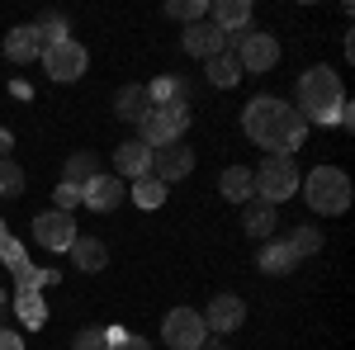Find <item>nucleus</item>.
Returning <instances> with one entry per match:
<instances>
[{
  "instance_id": "obj_1",
  "label": "nucleus",
  "mask_w": 355,
  "mask_h": 350,
  "mask_svg": "<svg viewBox=\"0 0 355 350\" xmlns=\"http://www.w3.org/2000/svg\"><path fill=\"white\" fill-rule=\"evenodd\" d=\"M242 128H246V137L261 142L270 157H289L303 142V133H308L299 109H289L284 100H275V95H261V100H251V105L242 109Z\"/></svg>"
},
{
  "instance_id": "obj_2",
  "label": "nucleus",
  "mask_w": 355,
  "mask_h": 350,
  "mask_svg": "<svg viewBox=\"0 0 355 350\" xmlns=\"http://www.w3.org/2000/svg\"><path fill=\"white\" fill-rule=\"evenodd\" d=\"M346 105V90H341V76L331 67H313L299 81V114L303 123H336V114Z\"/></svg>"
},
{
  "instance_id": "obj_3",
  "label": "nucleus",
  "mask_w": 355,
  "mask_h": 350,
  "mask_svg": "<svg viewBox=\"0 0 355 350\" xmlns=\"http://www.w3.org/2000/svg\"><path fill=\"white\" fill-rule=\"evenodd\" d=\"M303 194H308V204L318 209V213H346L351 209V175L346 170H336V166H318L308 180H303Z\"/></svg>"
},
{
  "instance_id": "obj_4",
  "label": "nucleus",
  "mask_w": 355,
  "mask_h": 350,
  "mask_svg": "<svg viewBox=\"0 0 355 350\" xmlns=\"http://www.w3.org/2000/svg\"><path fill=\"white\" fill-rule=\"evenodd\" d=\"M185 128H190V109H185V100L152 105L147 114H142V123H137V133H142L137 142H147V147L157 152V147H166V142H180Z\"/></svg>"
},
{
  "instance_id": "obj_5",
  "label": "nucleus",
  "mask_w": 355,
  "mask_h": 350,
  "mask_svg": "<svg viewBox=\"0 0 355 350\" xmlns=\"http://www.w3.org/2000/svg\"><path fill=\"white\" fill-rule=\"evenodd\" d=\"M251 180H256V194H261L266 204H279V199H289V194L299 189L294 157H266V161H261V170H256Z\"/></svg>"
},
{
  "instance_id": "obj_6",
  "label": "nucleus",
  "mask_w": 355,
  "mask_h": 350,
  "mask_svg": "<svg viewBox=\"0 0 355 350\" xmlns=\"http://www.w3.org/2000/svg\"><path fill=\"white\" fill-rule=\"evenodd\" d=\"M43 67H48V76L53 81H81L85 67H90V53H85L76 38H62V43H48L43 48Z\"/></svg>"
},
{
  "instance_id": "obj_7",
  "label": "nucleus",
  "mask_w": 355,
  "mask_h": 350,
  "mask_svg": "<svg viewBox=\"0 0 355 350\" xmlns=\"http://www.w3.org/2000/svg\"><path fill=\"white\" fill-rule=\"evenodd\" d=\"M162 336H166V346H171V350H199L204 341H209V326H204L199 313L175 308V313L162 322Z\"/></svg>"
},
{
  "instance_id": "obj_8",
  "label": "nucleus",
  "mask_w": 355,
  "mask_h": 350,
  "mask_svg": "<svg viewBox=\"0 0 355 350\" xmlns=\"http://www.w3.org/2000/svg\"><path fill=\"white\" fill-rule=\"evenodd\" d=\"M33 237H38V246H48V251H71V242L81 237L76 232V218L71 213H38L33 218Z\"/></svg>"
},
{
  "instance_id": "obj_9",
  "label": "nucleus",
  "mask_w": 355,
  "mask_h": 350,
  "mask_svg": "<svg viewBox=\"0 0 355 350\" xmlns=\"http://www.w3.org/2000/svg\"><path fill=\"white\" fill-rule=\"evenodd\" d=\"M152 180H162V185H171V180H185L194 170V152L185 147V142H166V147H157L152 152Z\"/></svg>"
},
{
  "instance_id": "obj_10",
  "label": "nucleus",
  "mask_w": 355,
  "mask_h": 350,
  "mask_svg": "<svg viewBox=\"0 0 355 350\" xmlns=\"http://www.w3.org/2000/svg\"><path fill=\"white\" fill-rule=\"evenodd\" d=\"M237 38H242V48H237V67L242 71H270L279 62V43L270 33H237Z\"/></svg>"
},
{
  "instance_id": "obj_11",
  "label": "nucleus",
  "mask_w": 355,
  "mask_h": 350,
  "mask_svg": "<svg viewBox=\"0 0 355 350\" xmlns=\"http://www.w3.org/2000/svg\"><path fill=\"white\" fill-rule=\"evenodd\" d=\"M123 199H128V189H123L119 175H95V180L81 189V204H90L95 213H110V209L123 204Z\"/></svg>"
},
{
  "instance_id": "obj_12",
  "label": "nucleus",
  "mask_w": 355,
  "mask_h": 350,
  "mask_svg": "<svg viewBox=\"0 0 355 350\" xmlns=\"http://www.w3.org/2000/svg\"><path fill=\"white\" fill-rule=\"evenodd\" d=\"M199 317H204V326H214V331H237L242 317H246V303L237 294H218L204 313H199Z\"/></svg>"
},
{
  "instance_id": "obj_13",
  "label": "nucleus",
  "mask_w": 355,
  "mask_h": 350,
  "mask_svg": "<svg viewBox=\"0 0 355 350\" xmlns=\"http://www.w3.org/2000/svg\"><path fill=\"white\" fill-rule=\"evenodd\" d=\"M180 43H185V53H190V57H204V62H209V57H218V53H223L227 33H223L218 24H204V19H199V24L185 28V38H180Z\"/></svg>"
},
{
  "instance_id": "obj_14",
  "label": "nucleus",
  "mask_w": 355,
  "mask_h": 350,
  "mask_svg": "<svg viewBox=\"0 0 355 350\" xmlns=\"http://www.w3.org/2000/svg\"><path fill=\"white\" fill-rule=\"evenodd\" d=\"M43 38H38V28L33 24H19V28H10L5 33V57L10 62H33V57H43Z\"/></svg>"
},
{
  "instance_id": "obj_15",
  "label": "nucleus",
  "mask_w": 355,
  "mask_h": 350,
  "mask_svg": "<svg viewBox=\"0 0 355 350\" xmlns=\"http://www.w3.org/2000/svg\"><path fill=\"white\" fill-rule=\"evenodd\" d=\"M114 166H119V175L142 180V175L152 170V147H147V142H123V147L114 152Z\"/></svg>"
},
{
  "instance_id": "obj_16",
  "label": "nucleus",
  "mask_w": 355,
  "mask_h": 350,
  "mask_svg": "<svg viewBox=\"0 0 355 350\" xmlns=\"http://www.w3.org/2000/svg\"><path fill=\"white\" fill-rule=\"evenodd\" d=\"M246 237H256V242H266L275 232V204H266V199H246V218H242Z\"/></svg>"
},
{
  "instance_id": "obj_17",
  "label": "nucleus",
  "mask_w": 355,
  "mask_h": 350,
  "mask_svg": "<svg viewBox=\"0 0 355 350\" xmlns=\"http://www.w3.org/2000/svg\"><path fill=\"white\" fill-rule=\"evenodd\" d=\"M214 24H218L227 38L242 33V28L251 24V5H246V0H218V5H214Z\"/></svg>"
},
{
  "instance_id": "obj_18",
  "label": "nucleus",
  "mask_w": 355,
  "mask_h": 350,
  "mask_svg": "<svg viewBox=\"0 0 355 350\" xmlns=\"http://www.w3.org/2000/svg\"><path fill=\"white\" fill-rule=\"evenodd\" d=\"M114 109H119V119L142 123V114L152 109V100H147V90H142V85H123V90L114 95Z\"/></svg>"
},
{
  "instance_id": "obj_19",
  "label": "nucleus",
  "mask_w": 355,
  "mask_h": 350,
  "mask_svg": "<svg viewBox=\"0 0 355 350\" xmlns=\"http://www.w3.org/2000/svg\"><path fill=\"white\" fill-rule=\"evenodd\" d=\"M223 199H232V204H246L251 194H256V180H251V170L246 166H227L223 170Z\"/></svg>"
},
{
  "instance_id": "obj_20",
  "label": "nucleus",
  "mask_w": 355,
  "mask_h": 350,
  "mask_svg": "<svg viewBox=\"0 0 355 350\" xmlns=\"http://www.w3.org/2000/svg\"><path fill=\"white\" fill-rule=\"evenodd\" d=\"M71 261L95 274V270L110 265V251H105V242H95V237H76V242H71Z\"/></svg>"
},
{
  "instance_id": "obj_21",
  "label": "nucleus",
  "mask_w": 355,
  "mask_h": 350,
  "mask_svg": "<svg viewBox=\"0 0 355 350\" xmlns=\"http://www.w3.org/2000/svg\"><path fill=\"white\" fill-rule=\"evenodd\" d=\"M209 81L218 85V90H227V85H237V81H242V67H237V57H227V53L209 57Z\"/></svg>"
},
{
  "instance_id": "obj_22",
  "label": "nucleus",
  "mask_w": 355,
  "mask_h": 350,
  "mask_svg": "<svg viewBox=\"0 0 355 350\" xmlns=\"http://www.w3.org/2000/svg\"><path fill=\"white\" fill-rule=\"evenodd\" d=\"M294 265H299V261H294V251H289L284 242H270L266 251H261V270H266V274H289Z\"/></svg>"
},
{
  "instance_id": "obj_23",
  "label": "nucleus",
  "mask_w": 355,
  "mask_h": 350,
  "mask_svg": "<svg viewBox=\"0 0 355 350\" xmlns=\"http://www.w3.org/2000/svg\"><path fill=\"white\" fill-rule=\"evenodd\" d=\"M100 175V166H95V157L90 152H76L71 161H67V185H76V189H85L90 180Z\"/></svg>"
},
{
  "instance_id": "obj_24",
  "label": "nucleus",
  "mask_w": 355,
  "mask_h": 350,
  "mask_svg": "<svg viewBox=\"0 0 355 350\" xmlns=\"http://www.w3.org/2000/svg\"><path fill=\"white\" fill-rule=\"evenodd\" d=\"M128 194L137 199V209H162V204H166V185H162V180H152V175H142Z\"/></svg>"
},
{
  "instance_id": "obj_25",
  "label": "nucleus",
  "mask_w": 355,
  "mask_h": 350,
  "mask_svg": "<svg viewBox=\"0 0 355 350\" xmlns=\"http://www.w3.org/2000/svg\"><path fill=\"white\" fill-rule=\"evenodd\" d=\"M289 251H294V261H303V256H318L322 251V232L318 227H294V237H289Z\"/></svg>"
},
{
  "instance_id": "obj_26",
  "label": "nucleus",
  "mask_w": 355,
  "mask_h": 350,
  "mask_svg": "<svg viewBox=\"0 0 355 350\" xmlns=\"http://www.w3.org/2000/svg\"><path fill=\"white\" fill-rule=\"evenodd\" d=\"M166 15H171V19H185V24H199V19L209 15V5H204V0H171Z\"/></svg>"
},
{
  "instance_id": "obj_27",
  "label": "nucleus",
  "mask_w": 355,
  "mask_h": 350,
  "mask_svg": "<svg viewBox=\"0 0 355 350\" xmlns=\"http://www.w3.org/2000/svg\"><path fill=\"white\" fill-rule=\"evenodd\" d=\"M33 28H38L43 43H62V38H67V19H62V15H43Z\"/></svg>"
},
{
  "instance_id": "obj_28",
  "label": "nucleus",
  "mask_w": 355,
  "mask_h": 350,
  "mask_svg": "<svg viewBox=\"0 0 355 350\" xmlns=\"http://www.w3.org/2000/svg\"><path fill=\"white\" fill-rule=\"evenodd\" d=\"M19 189H24V170L5 157V161H0V194H19Z\"/></svg>"
},
{
  "instance_id": "obj_29",
  "label": "nucleus",
  "mask_w": 355,
  "mask_h": 350,
  "mask_svg": "<svg viewBox=\"0 0 355 350\" xmlns=\"http://www.w3.org/2000/svg\"><path fill=\"white\" fill-rule=\"evenodd\" d=\"M15 308L24 313V322H28V326H43V322H48V313H43L38 294H19V303H15Z\"/></svg>"
},
{
  "instance_id": "obj_30",
  "label": "nucleus",
  "mask_w": 355,
  "mask_h": 350,
  "mask_svg": "<svg viewBox=\"0 0 355 350\" xmlns=\"http://www.w3.org/2000/svg\"><path fill=\"white\" fill-rule=\"evenodd\" d=\"M53 199H57V213H71V209L81 204V189H76V185H67V180H62V185L53 189Z\"/></svg>"
},
{
  "instance_id": "obj_31",
  "label": "nucleus",
  "mask_w": 355,
  "mask_h": 350,
  "mask_svg": "<svg viewBox=\"0 0 355 350\" xmlns=\"http://www.w3.org/2000/svg\"><path fill=\"white\" fill-rule=\"evenodd\" d=\"M100 341H105V336H100L95 326H85L81 336H76V350H100Z\"/></svg>"
},
{
  "instance_id": "obj_32",
  "label": "nucleus",
  "mask_w": 355,
  "mask_h": 350,
  "mask_svg": "<svg viewBox=\"0 0 355 350\" xmlns=\"http://www.w3.org/2000/svg\"><path fill=\"white\" fill-rule=\"evenodd\" d=\"M110 350H152V346H147L142 336H123V341H114Z\"/></svg>"
},
{
  "instance_id": "obj_33",
  "label": "nucleus",
  "mask_w": 355,
  "mask_h": 350,
  "mask_svg": "<svg viewBox=\"0 0 355 350\" xmlns=\"http://www.w3.org/2000/svg\"><path fill=\"white\" fill-rule=\"evenodd\" d=\"M0 350H24V341L15 331H0Z\"/></svg>"
},
{
  "instance_id": "obj_34",
  "label": "nucleus",
  "mask_w": 355,
  "mask_h": 350,
  "mask_svg": "<svg viewBox=\"0 0 355 350\" xmlns=\"http://www.w3.org/2000/svg\"><path fill=\"white\" fill-rule=\"evenodd\" d=\"M10 147H15V137H10V133H0V161H5V152H10Z\"/></svg>"
},
{
  "instance_id": "obj_35",
  "label": "nucleus",
  "mask_w": 355,
  "mask_h": 350,
  "mask_svg": "<svg viewBox=\"0 0 355 350\" xmlns=\"http://www.w3.org/2000/svg\"><path fill=\"white\" fill-rule=\"evenodd\" d=\"M204 350H227V346H214V341H204Z\"/></svg>"
},
{
  "instance_id": "obj_36",
  "label": "nucleus",
  "mask_w": 355,
  "mask_h": 350,
  "mask_svg": "<svg viewBox=\"0 0 355 350\" xmlns=\"http://www.w3.org/2000/svg\"><path fill=\"white\" fill-rule=\"evenodd\" d=\"M0 308H5V294H0Z\"/></svg>"
}]
</instances>
